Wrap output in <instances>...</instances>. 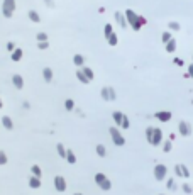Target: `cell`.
Wrapping results in <instances>:
<instances>
[{
  "label": "cell",
  "instance_id": "8",
  "mask_svg": "<svg viewBox=\"0 0 193 195\" xmlns=\"http://www.w3.org/2000/svg\"><path fill=\"white\" fill-rule=\"evenodd\" d=\"M115 92H113V88H110V87H103L102 88V99L103 100H115Z\"/></svg>",
  "mask_w": 193,
  "mask_h": 195
},
{
  "label": "cell",
  "instance_id": "26",
  "mask_svg": "<svg viewBox=\"0 0 193 195\" xmlns=\"http://www.w3.org/2000/svg\"><path fill=\"white\" fill-rule=\"evenodd\" d=\"M56 151H58V155L61 156V158H66V148H65V144L58 143V144H56Z\"/></svg>",
  "mask_w": 193,
  "mask_h": 195
},
{
  "label": "cell",
  "instance_id": "3",
  "mask_svg": "<svg viewBox=\"0 0 193 195\" xmlns=\"http://www.w3.org/2000/svg\"><path fill=\"white\" fill-rule=\"evenodd\" d=\"M15 12V0H4L2 2V14L5 19H10Z\"/></svg>",
  "mask_w": 193,
  "mask_h": 195
},
{
  "label": "cell",
  "instance_id": "27",
  "mask_svg": "<svg viewBox=\"0 0 193 195\" xmlns=\"http://www.w3.org/2000/svg\"><path fill=\"white\" fill-rule=\"evenodd\" d=\"M180 131H181L183 136H188L190 134V126L186 122H180Z\"/></svg>",
  "mask_w": 193,
  "mask_h": 195
},
{
  "label": "cell",
  "instance_id": "23",
  "mask_svg": "<svg viewBox=\"0 0 193 195\" xmlns=\"http://www.w3.org/2000/svg\"><path fill=\"white\" fill-rule=\"evenodd\" d=\"M175 49H176V41L171 37V39L166 43V51H168V53H173Z\"/></svg>",
  "mask_w": 193,
  "mask_h": 195
},
{
  "label": "cell",
  "instance_id": "2",
  "mask_svg": "<svg viewBox=\"0 0 193 195\" xmlns=\"http://www.w3.org/2000/svg\"><path fill=\"white\" fill-rule=\"evenodd\" d=\"M146 137L153 146H156V144H159L161 139H163V133H161V129H158V127H147Z\"/></svg>",
  "mask_w": 193,
  "mask_h": 195
},
{
  "label": "cell",
  "instance_id": "14",
  "mask_svg": "<svg viewBox=\"0 0 193 195\" xmlns=\"http://www.w3.org/2000/svg\"><path fill=\"white\" fill-rule=\"evenodd\" d=\"M2 126H4L7 131H12V129H14V122H12V119L9 117V115H4V117H2Z\"/></svg>",
  "mask_w": 193,
  "mask_h": 195
},
{
  "label": "cell",
  "instance_id": "19",
  "mask_svg": "<svg viewBox=\"0 0 193 195\" xmlns=\"http://www.w3.org/2000/svg\"><path fill=\"white\" fill-rule=\"evenodd\" d=\"M76 78L81 81V83H85V85H87V83H90V80L87 78V75L83 73V70H81V68H78V70H76Z\"/></svg>",
  "mask_w": 193,
  "mask_h": 195
},
{
  "label": "cell",
  "instance_id": "17",
  "mask_svg": "<svg viewBox=\"0 0 193 195\" xmlns=\"http://www.w3.org/2000/svg\"><path fill=\"white\" fill-rule=\"evenodd\" d=\"M27 17H29V21H32V22H36V24L41 22V15L37 14L36 10H29L27 12Z\"/></svg>",
  "mask_w": 193,
  "mask_h": 195
},
{
  "label": "cell",
  "instance_id": "15",
  "mask_svg": "<svg viewBox=\"0 0 193 195\" xmlns=\"http://www.w3.org/2000/svg\"><path fill=\"white\" fill-rule=\"evenodd\" d=\"M112 117H113V122H115V124H117V126H119V127H120V126H122V121H124V117H125V115L122 114V112L115 111V112H113V114H112Z\"/></svg>",
  "mask_w": 193,
  "mask_h": 195
},
{
  "label": "cell",
  "instance_id": "9",
  "mask_svg": "<svg viewBox=\"0 0 193 195\" xmlns=\"http://www.w3.org/2000/svg\"><path fill=\"white\" fill-rule=\"evenodd\" d=\"M27 183H29V187H31V188H34V190H36V188H41V187H43V183H41V178H39V177H34V175H31V177H29Z\"/></svg>",
  "mask_w": 193,
  "mask_h": 195
},
{
  "label": "cell",
  "instance_id": "6",
  "mask_svg": "<svg viewBox=\"0 0 193 195\" xmlns=\"http://www.w3.org/2000/svg\"><path fill=\"white\" fill-rule=\"evenodd\" d=\"M53 185H54L56 192H66V178L61 177V175H58V177L53 178Z\"/></svg>",
  "mask_w": 193,
  "mask_h": 195
},
{
  "label": "cell",
  "instance_id": "36",
  "mask_svg": "<svg viewBox=\"0 0 193 195\" xmlns=\"http://www.w3.org/2000/svg\"><path fill=\"white\" fill-rule=\"evenodd\" d=\"M169 39H171V34H169V32H163V43H168Z\"/></svg>",
  "mask_w": 193,
  "mask_h": 195
},
{
  "label": "cell",
  "instance_id": "42",
  "mask_svg": "<svg viewBox=\"0 0 193 195\" xmlns=\"http://www.w3.org/2000/svg\"><path fill=\"white\" fill-rule=\"evenodd\" d=\"M2 107H4V102H2V99H0V109H2Z\"/></svg>",
  "mask_w": 193,
  "mask_h": 195
},
{
  "label": "cell",
  "instance_id": "13",
  "mask_svg": "<svg viewBox=\"0 0 193 195\" xmlns=\"http://www.w3.org/2000/svg\"><path fill=\"white\" fill-rule=\"evenodd\" d=\"M115 21L119 22V26H120V27H127V19H125V14L115 12Z\"/></svg>",
  "mask_w": 193,
  "mask_h": 195
},
{
  "label": "cell",
  "instance_id": "25",
  "mask_svg": "<svg viewBox=\"0 0 193 195\" xmlns=\"http://www.w3.org/2000/svg\"><path fill=\"white\" fill-rule=\"evenodd\" d=\"M107 43H109L110 46H117V43H119V37H117L115 32H112L109 37H107Z\"/></svg>",
  "mask_w": 193,
  "mask_h": 195
},
{
  "label": "cell",
  "instance_id": "35",
  "mask_svg": "<svg viewBox=\"0 0 193 195\" xmlns=\"http://www.w3.org/2000/svg\"><path fill=\"white\" fill-rule=\"evenodd\" d=\"M15 48H17V46H15V43H12V41H9V43H7V51L12 53Z\"/></svg>",
  "mask_w": 193,
  "mask_h": 195
},
{
  "label": "cell",
  "instance_id": "41",
  "mask_svg": "<svg viewBox=\"0 0 193 195\" xmlns=\"http://www.w3.org/2000/svg\"><path fill=\"white\" fill-rule=\"evenodd\" d=\"M190 73L193 75V65H191V66H190Z\"/></svg>",
  "mask_w": 193,
  "mask_h": 195
},
{
  "label": "cell",
  "instance_id": "39",
  "mask_svg": "<svg viewBox=\"0 0 193 195\" xmlns=\"http://www.w3.org/2000/svg\"><path fill=\"white\" fill-rule=\"evenodd\" d=\"M22 107H24V109H31V105H29V102H24V103H22Z\"/></svg>",
  "mask_w": 193,
  "mask_h": 195
},
{
  "label": "cell",
  "instance_id": "18",
  "mask_svg": "<svg viewBox=\"0 0 193 195\" xmlns=\"http://www.w3.org/2000/svg\"><path fill=\"white\" fill-rule=\"evenodd\" d=\"M66 161L69 163V165H75V163H76V156H75V153L71 149H66Z\"/></svg>",
  "mask_w": 193,
  "mask_h": 195
},
{
  "label": "cell",
  "instance_id": "5",
  "mask_svg": "<svg viewBox=\"0 0 193 195\" xmlns=\"http://www.w3.org/2000/svg\"><path fill=\"white\" fill-rule=\"evenodd\" d=\"M95 183L98 185L102 190H110L112 188V183H110V180L103 175V173H97L95 175Z\"/></svg>",
  "mask_w": 193,
  "mask_h": 195
},
{
  "label": "cell",
  "instance_id": "30",
  "mask_svg": "<svg viewBox=\"0 0 193 195\" xmlns=\"http://www.w3.org/2000/svg\"><path fill=\"white\" fill-rule=\"evenodd\" d=\"M112 32H113V29H112V24H105V27H103V34H105V37H109Z\"/></svg>",
  "mask_w": 193,
  "mask_h": 195
},
{
  "label": "cell",
  "instance_id": "24",
  "mask_svg": "<svg viewBox=\"0 0 193 195\" xmlns=\"http://www.w3.org/2000/svg\"><path fill=\"white\" fill-rule=\"evenodd\" d=\"M81 70H83V73L87 75V78H88L90 81L95 78V73H93V70H91V68H88V66H81Z\"/></svg>",
  "mask_w": 193,
  "mask_h": 195
},
{
  "label": "cell",
  "instance_id": "1",
  "mask_svg": "<svg viewBox=\"0 0 193 195\" xmlns=\"http://www.w3.org/2000/svg\"><path fill=\"white\" fill-rule=\"evenodd\" d=\"M125 14V19H127V24L132 27L134 31H139L144 24H146V19L141 17V15H137L134 10H131V9H127V10L124 12Z\"/></svg>",
  "mask_w": 193,
  "mask_h": 195
},
{
  "label": "cell",
  "instance_id": "22",
  "mask_svg": "<svg viewBox=\"0 0 193 195\" xmlns=\"http://www.w3.org/2000/svg\"><path fill=\"white\" fill-rule=\"evenodd\" d=\"M95 151H97V155L100 156V158H103V156H107V149L103 144H97V148H95Z\"/></svg>",
  "mask_w": 193,
  "mask_h": 195
},
{
  "label": "cell",
  "instance_id": "4",
  "mask_svg": "<svg viewBox=\"0 0 193 195\" xmlns=\"http://www.w3.org/2000/svg\"><path fill=\"white\" fill-rule=\"evenodd\" d=\"M109 133H110V137H112V141H113L115 146H124L125 144V139H124V136L120 134L119 127H110Z\"/></svg>",
  "mask_w": 193,
  "mask_h": 195
},
{
  "label": "cell",
  "instance_id": "20",
  "mask_svg": "<svg viewBox=\"0 0 193 195\" xmlns=\"http://www.w3.org/2000/svg\"><path fill=\"white\" fill-rule=\"evenodd\" d=\"M73 63L76 65L78 68H81V66H85V58L81 54H75L73 56Z\"/></svg>",
  "mask_w": 193,
  "mask_h": 195
},
{
  "label": "cell",
  "instance_id": "10",
  "mask_svg": "<svg viewBox=\"0 0 193 195\" xmlns=\"http://www.w3.org/2000/svg\"><path fill=\"white\" fill-rule=\"evenodd\" d=\"M12 85H14L17 90H22L24 88V78H22L20 75H14V77H12Z\"/></svg>",
  "mask_w": 193,
  "mask_h": 195
},
{
  "label": "cell",
  "instance_id": "29",
  "mask_svg": "<svg viewBox=\"0 0 193 195\" xmlns=\"http://www.w3.org/2000/svg\"><path fill=\"white\" fill-rule=\"evenodd\" d=\"M7 155H5V151H2L0 149V166H4V165H7Z\"/></svg>",
  "mask_w": 193,
  "mask_h": 195
},
{
  "label": "cell",
  "instance_id": "32",
  "mask_svg": "<svg viewBox=\"0 0 193 195\" xmlns=\"http://www.w3.org/2000/svg\"><path fill=\"white\" fill-rule=\"evenodd\" d=\"M176 171H178V175H183V177H188L190 173L186 171V168H183V166H176Z\"/></svg>",
  "mask_w": 193,
  "mask_h": 195
},
{
  "label": "cell",
  "instance_id": "16",
  "mask_svg": "<svg viewBox=\"0 0 193 195\" xmlns=\"http://www.w3.org/2000/svg\"><path fill=\"white\" fill-rule=\"evenodd\" d=\"M43 78H44L46 83H51L53 81V70L51 68H44L43 70Z\"/></svg>",
  "mask_w": 193,
  "mask_h": 195
},
{
  "label": "cell",
  "instance_id": "34",
  "mask_svg": "<svg viewBox=\"0 0 193 195\" xmlns=\"http://www.w3.org/2000/svg\"><path fill=\"white\" fill-rule=\"evenodd\" d=\"M129 126H131V122H129L127 115H125V117H124V121H122V126H120V127H122V129H129Z\"/></svg>",
  "mask_w": 193,
  "mask_h": 195
},
{
  "label": "cell",
  "instance_id": "28",
  "mask_svg": "<svg viewBox=\"0 0 193 195\" xmlns=\"http://www.w3.org/2000/svg\"><path fill=\"white\" fill-rule=\"evenodd\" d=\"M65 109L66 111H75V102L71 99H66L65 100Z\"/></svg>",
  "mask_w": 193,
  "mask_h": 195
},
{
  "label": "cell",
  "instance_id": "7",
  "mask_svg": "<svg viewBox=\"0 0 193 195\" xmlns=\"http://www.w3.org/2000/svg\"><path fill=\"white\" fill-rule=\"evenodd\" d=\"M166 173H168V168L164 165H156L154 166V178H156V180H164Z\"/></svg>",
  "mask_w": 193,
  "mask_h": 195
},
{
  "label": "cell",
  "instance_id": "11",
  "mask_svg": "<svg viewBox=\"0 0 193 195\" xmlns=\"http://www.w3.org/2000/svg\"><path fill=\"white\" fill-rule=\"evenodd\" d=\"M22 56H24V51H22L20 48H15L14 51L10 53V58H12V61H15V63H17V61H20V59H22Z\"/></svg>",
  "mask_w": 193,
  "mask_h": 195
},
{
  "label": "cell",
  "instance_id": "40",
  "mask_svg": "<svg viewBox=\"0 0 193 195\" xmlns=\"http://www.w3.org/2000/svg\"><path fill=\"white\" fill-rule=\"evenodd\" d=\"M169 27H171V29H178V24H175V22H171V26H169Z\"/></svg>",
  "mask_w": 193,
  "mask_h": 195
},
{
  "label": "cell",
  "instance_id": "21",
  "mask_svg": "<svg viewBox=\"0 0 193 195\" xmlns=\"http://www.w3.org/2000/svg\"><path fill=\"white\" fill-rule=\"evenodd\" d=\"M31 173H32L34 177H43V170H41V166L39 165H32L31 166Z\"/></svg>",
  "mask_w": 193,
  "mask_h": 195
},
{
  "label": "cell",
  "instance_id": "12",
  "mask_svg": "<svg viewBox=\"0 0 193 195\" xmlns=\"http://www.w3.org/2000/svg\"><path fill=\"white\" fill-rule=\"evenodd\" d=\"M154 117L159 119L161 122H168L169 119H171V114H169V112H166V111H163V112H156V114H154Z\"/></svg>",
  "mask_w": 193,
  "mask_h": 195
},
{
  "label": "cell",
  "instance_id": "43",
  "mask_svg": "<svg viewBox=\"0 0 193 195\" xmlns=\"http://www.w3.org/2000/svg\"><path fill=\"white\" fill-rule=\"evenodd\" d=\"M73 195H83V193H80V192H76V193H73Z\"/></svg>",
  "mask_w": 193,
  "mask_h": 195
},
{
  "label": "cell",
  "instance_id": "33",
  "mask_svg": "<svg viewBox=\"0 0 193 195\" xmlns=\"http://www.w3.org/2000/svg\"><path fill=\"white\" fill-rule=\"evenodd\" d=\"M36 37H37V43H39V41H47V34L46 32H39Z\"/></svg>",
  "mask_w": 193,
  "mask_h": 195
},
{
  "label": "cell",
  "instance_id": "38",
  "mask_svg": "<svg viewBox=\"0 0 193 195\" xmlns=\"http://www.w3.org/2000/svg\"><path fill=\"white\" fill-rule=\"evenodd\" d=\"M169 149H171V144H169V143H166V144H164V151H166V153H168V151H169Z\"/></svg>",
  "mask_w": 193,
  "mask_h": 195
},
{
  "label": "cell",
  "instance_id": "37",
  "mask_svg": "<svg viewBox=\"0 0 193 195\" xmlns=\"http://www.w3.org/2000/svg\"><path fill=\"white\" fill-rule=\"evenodd\" d=\"M44 2H46L47 7H54V2H53V0H44Z\"/></svg>",
  "mask_w": 193,
  "mask_h": 195
},
{
  "label": "cell",
  "instance_id": "31",
  "mask_svg": "<svg viewBox=\"0 0 193 195\" xmlns=\"http://www.w3.org/2000/svg\"><path fill=\"white\" fill-rule=\"evenodd\" d=\"M37 48H39L41 51H44V49L49 48V43H47V41H39V43H37Z\"/></svg>",
  "mask_w": 193,
  "mask_h": 195
}]
</instances>
